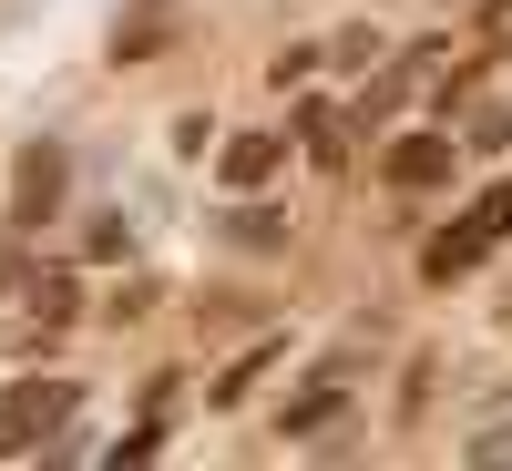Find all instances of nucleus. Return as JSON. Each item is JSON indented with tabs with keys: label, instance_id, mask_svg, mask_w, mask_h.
<instances>
[{
	"label": "nucleus",
	"instance_id": "f257e3e1",
	"mask_svg": "<svg viewBox=\"0 0 512 471\" xmlns=\"http://www.w3.org/2000/svg\"><path fill=\"white\" fill-rule=\"evenodd\" d=\"M82 379L72 369H21L11 390H0V461H21V451H41V441H62L72 420H82Z\"/></svg>",
	"mask_w": 512,
	"mask_h": 471
},
{
	"label": "nucleus",
	"instance_id": "f03ea898",
	"mask_svg": "<svg viewBox=\"0 0 512 471\" xmlns=\"http://www.w3.org/2000/svg\"><path fill=\"white\" fill-rule=\"evenodd\" d=\"M62 195H72V144L31 134V144L11 154V195H0V226H11V236H41V226L62 216Z\"/></svg>",
	"mask_w": 512,
	"mask_h": 471
},
{
	"label": "nucleus",
	"instance_id": "7ed1b4c3",
	"mask_svg": "<svg viewBox=\"0 0 512 471\" xmlns=\"http://www.w3.org/2000/svg\"><path fill=\"white\" fill-rule=\"evenodd\" d=\"M451 164H461L451 123H410V134L379 144V185H390V195H431V185H451Z\"/></svg>",
	"mask_w": 512,
	"mask_h": 471
},
{
	"label": "nucleus",
	"instance_id": "20e7f679",
	"mask_svg": "<svg viewBox=\"0 0 512 471\" xmlns=\"http://www.w3.org/2000/svg\"><path fill=\"white\" fill-rule=\"evenodd\" d=\"M175 41H185V11H175V0H134V11L113 21L103 62H113V72H144V62H164V52H175Z\"/></svg>",
	"mask_w": 512,
	"mask_h": 471
},
{
	"label": "nucleus",
	"instance_id": "39448f33",
	"mask_svg": "<svg viewBox=\"0 0 512 471\" xmlns=\"http://www.w3.org/2000/svg\"><path fill=\"white\" fill-rule=\"evenodd\" d=\"M492 246H502V236H492V226L472 216V205H461V216H451V226H441L431 246H420V287H461V277H472Z\"/></svg>",
	"mask_w": 512,
	"mask_h": 471
},
{
	"label": "nucleus",
	"instance_id": "423d86ee",
	"mask_svg": "<svg viewBox=\"0 0 512 471\" xmlns=\"http://www.w3.org/2000/svg\"><path fill=\"white\" fill-rule=\"evenodd\" d=\"M216 236H226V256H287L297 246V216L267 205V195H236L226 216H216Z\"/></svg>",
	"mask_w": 512,
	"mask_h": 471
},
{
	"label": "nucleus",
	"instance_id": "0eeeda50",
	"mask_svg": "<svg viewBox=\"0 0 512 471\" xmlns=\"http://www.w3.org/2000/svg\"><path fill=\"white\" fill-rule=\"evenodd\" d=\"M287 175V134H226L216 144V185L226 195H267Z\"/></svg>",
	"mask_w": 512,
	"mask_h": 471
},
{
	"label": "nucleus",
	"instance_id": "6e6552de",
	"mask_svg": "<svg viewBox=\"0 0 512 471\" xmlns=\"http://www.w3.org/2000/svg\"><path fill=\"white\" fill-rule=\"evenodd\" d=\"M267 369H287V328H256L246 349L226 359V379L205 390V410H246V400H256V379H267Z\"/></svg>",
	"mask_w": 512,
	"mask_h": 471
},
{
	"label": "nucleus",
	"instance_id": "1a4fd4ad",
	"mask_svg": "<svg viewBox=\"0 0 512 471\" xmlns=\"http://www.w3.org/2000/svg\"><path fill=\"white\" fill-rule=\"evenodd\" d=\"M349 400H359V390H349L338 369H308V390H297V400L277 410V441H318V431H328V420L349 410Z\"/></svg>",
	"mask_w": 512,
	"mask_h": 471
},
{
	"label": "nucleus",
	"instance_id": "9d476101",
	"mask_svg": "<svg viewBox=\"0 0 512 471\" xmlns=\"http://www.w3.org/2000/svg\"><path fill=\"white\" fill-rule=\"evenodd\" d=\"M21 308H31L41 328H52V338H62V328H82V277H72V267H31Z\"/></svg>",
	"mask_w": 512,
	"mask_h": 471
},
{
	"label": "nucleus",
	"instance_id": "9b49d317",
	"mask_svg": "<svg viewBox=\"0 0 512 471\" xmlns=\"http://www.w3.org/2000/svg\"><path fill=\"white\" fill-rule=\"evenodd\" d=\"M256 318H267V297H256V287H205V297H195V338H246Z\"/></svg>",
	"mask_w": 512,
	"mask_h": 471
},
{
	"label": "nucleus",
	"instance_id": "f8f14e48",
	"mask_svg": "<svg viewBox=\"0 0 512 471\" xmlns=\"http://www.w3.org/2000/svg\"><path fill=\"white\" fill-rule=\"evenodd\" d=\"M82 267H134V216H123V205L82 216Z\"/></svg>",
	"mask_w": 512,
	"mask_h": 471
},
{
	"label": "nucleus",
	"instance_id": "ddd939ff",
	"mask_svg": "<svg viewBox=\"0 0 512 471\" xmlns=\"http://www.w3.org/2000/svg\"><path fill=\"white\" fill-rule=\"evenodd\" d=\"M154 308H164V287H154L144 267H134V277H113V297H103V318H113V328H144Z\"/></svg>",
	"mask_w": 512,
	"mask_h": 471
},
{
	"label": "nucleus",
	"instance_id": "4468645a",
	"mask_svg": "<svg viewBox=\"0 0 512 471\" xmlns=\"http://www.w3.org/2000/svg\"><path fill=\"white\" fill-rule=\"evenodd\" d=\"M318 62H328V41H287V52H267V82H277V93H308Z\"/></svg>",
	"mask_w": 512,
	"mask_h": 471
},
{
	"label": "nucleus",
	"instance_id": "2eb2a0df",
	"mask_svg": "<svg viewBox=\"0 0 512 471\" xmlns=\"http://www.w3.org/2000/svg\"><path fill=\"white\" fill-rule=\"evenodd\" d=\"M216 144H226V123H216V113H175V154H185V164H205Z\"/></svg>",
	"mask_w": 512,
	"mask_h": 471
},
{
	"label": "nucleus",
	"instance_id": "dca6fc26",
	"mask_svg": "<svg viewBox=\"0 0 512 471\" xmlns=\"http://www.w3.org/2000/svg\"><path fill=\"white\" fill-rule=\"evenodd\" d=\"M472 216H482V226H492V236H512V175H492V185H482V195H472Z\"/></svg>",
	"mask_w": 512,
	"mask_h": 471
},
{
	"label": "nucleus",
	"instance_id": "f3484780",
	"mask_svg": "<svg viewBox=\"0 0 512 471\" xmlns=\"http://www.w3.org/2000/svg\"><path fill=\"white\" fill-rule=\"evenodd\" d=\"M512 144V113H472V144H461V154H502Z\"/></svg>",
	"mask_w": 512,
	"mask_h": 471
},
{
	"label": "nucleus",
	"instance_id": "a211bd4d",
	"mask_svg": "<svg viewBox=\"0 0 512 471\" xmlns=\"http://www.w3.org/2000/svg\"><path fill=\"white\" fill-rule=\"evenodd\" d=\"M328 62H359L369 72V62H390V52H379V31H349V41H328Z\"/></svg>",
	"mask_w": 512,
	"mask_h": 471
},
{
	"label": "nucleus",
	"instance_id": "6ab92c4d",
	"mask_svg": "<svg viewBox=\"0 0 512 471\" xmlns=\"http://www.w3.org/2000/svg\"><path fill=\"white\" fill-rule=\"evenodd\" d=\"M420 400H431V359H410V369H400V420H420Z\"/></svg>",
	"mask_w": 512,
	"mask_h": 471
}]
</instances>
